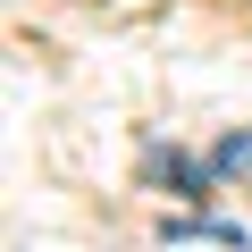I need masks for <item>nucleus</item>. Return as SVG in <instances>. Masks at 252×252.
<instances>
[{
  "instance_id": "7ed1b4c3",
  "label": "nucleus",
  "mask_w": 252,
  "mask_h": 252,
  "mask_svg": "<svg viewBox=\"0 0 252 252\" xmlns=\"http://www.w3.org/2000/svg\"><path fill=\"white\" fill-rule=\"evenodd\" d=\"M210 168H219V177H252V126L227 135V143H210Z\"/></svg>"
},
{
  "instance_id": "f257e3e1",
  "label": "nucleus",
  "mask_w": 252,
  "mask_h": 252,
  "mask_svg": "<svg viewBox=\"0 0 252 252\" xmlns=\"http://www.w3.org/2000/svg\"><path fill=\"white\" fill-rule=\"evenodd\" d=\"M143 177H152V185H177L185 202H202V193L219 185V168H210V160H185L177 143H143Z\"/></svg>"
},
{
  "instance_id": "f03ea898",
  "label": "nucleus",
  "mask_w": 252,
  "mask_h": 252,
  "mask_svg": "<svg viewBox=\"0 0 252 252\" xmlns=\"http://www.w3.org/2000/svg\"><path fill=\"white\" fill-rule=\"evenodd\" d=\"M160 235H168V244H193V235H210V244H227V252H244V227H235V219H168Z\"/></svg>"
}]
</instances>
